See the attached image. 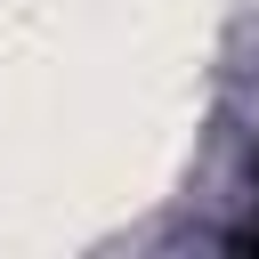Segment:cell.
<instances>
[{
	"instance_id": "1",
	"label": "cell",
	"mask_w": 259,
	"mask_h": 259,
	"mask_svg": "<svg viewBox=\"0 0 259 259\" xmlns=\"http://www.w3.org/2000/svg\"><path fill=\"white\" fill-rule=\"evenodd\" d=\"M251 202H259V194H251ZM235 243H243V251H259V210H251V219L235 227Z\"/></svg>"
}]
</instances>
